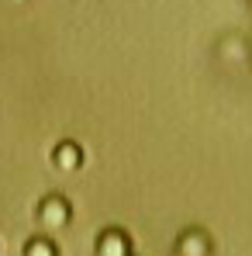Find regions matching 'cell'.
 <instances>
[{
    "instance_id": "5",
    "label": "cell",
    "mask_w": 252,
    "mask_h": 256,
    "mask_svg": "<svg viewBox=\"0 0 252 256\" xmlns=\"http://www.w3.org/2000/svg\"><path fill=\"white\" fill-rule=\"evenodd\" d=\"M24 256H59V246L48 236H35V239L24 242Z\"/></svg>"
},
{
    "instance_id": "6",
    "label": "cell",
    "mask_w": 252,
    "mask_h": 256,
    "mask_svg": "<svg viewBox=\"0 0 252 256\" xmlns=\"http://www.w3.org/2000/svg\"><path fill=\"white\" fill-rule=\"evenodd\" d=\"M14 4H24V0H14Z\"/></svg>"
},
{
    "instance_id": "4",
    "label": "cell",
    "mask_w": 252,
    "mask_h": 256,
    "mask_svg": "<svg viewBox=\"0 0 252 256\" xmlns=\"http://www.w3.org/2000/svg\"><path fill=\"white\" fill-rule=\"evenodd\" d=\"M176 256H211V236L201 228H187L176 239Z\"/></svg>"
},
{
    "instance_id": "2",
    "label": "cell",
    "mask_w": 252,
    "mask_h": 256,
    "mask_svg": "<svg viewBox=\"0 0 252 256\" xmlns=\"http://www.w3.org/2000/svg\"><path fill=\"white\" fill-rule=\"evenodd\" d=\"M93 253L97 256H131V239H128L125 228H104L97 236Z\"/></svg>"
},
{
    "instance_id": "1",
    "label": "cell",
    "mask_w": 252,
    "mask_h": 256,
    "mask_svg": "<svg viewBox=\"0 0 252 256\" xmlns=\"http://www.w3.org/2000/svg\"><path fill=\"white\" fill-rule=\"evenodd\" d=\"M35 218H38V228L45 236H55L73 222V204L62 194H45L38 201V208H35Z\"/></svg>"
},
{
    "instance_id": "3",
    "label": "cell",
    "mask_w": 252,
    "mask_h": 256,
    "mask_svg": "<svg viewBox=\"0 0 252 256\" xmlns=\"http://www.w3.org/2000/svg\"><path fill=\"white\" fill-rule=\"evenodd\" d=\"M52 166L59 173H76L83 166V149H80V142H73V138H66V142H59L55 149H52Z\"/></svg>"
}]
</instances>
